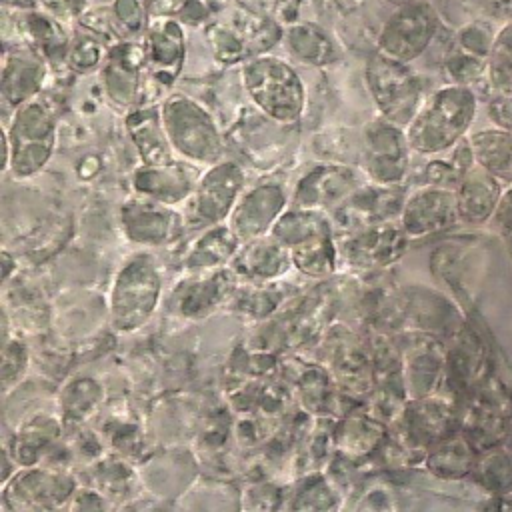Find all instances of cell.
<instances>
[{"label": "cell", "mask_w": 512, "mask_h": 512, "mask_svg": "<svg viewBox=\"0 0 512 512\" xmlns=\"http://www.w3.org/2000/svg\"><path fill=\"white\" fill-rule=\"evenodd\" d=\"M476 110L478 98L472 86L448 82L428 92L420 110L406 126L412 152L422 156L448 152L468 136Z\"/></svg>", "instance_id": "1"}, {"label": "cell", "mask_w": 512, "mask_h": 512, "mask_svg": "<svg viewBox=\"0 0 512 512\" xmlns=\"http://www.w3.org/2000/svg\"><path fill=\"white\" fill-rule=\"evenodd\" d=\"M4 174L30 178L52 158L56 146V118L48 104L38 96L14 108L10 124L2 130Z\"/></svg>", "instance_id": "2"}, {"label": "cell", "mask_w": 512, "mask_h": 512, "mask_svg": "<svg viewBox=\"0 0 512 512\" xmlns=\"http://www.w3.org/2000/svg\"><path fill=\"white\" fill-rule=\"evenodd\" d=\"M242 64V84L256 108L276 124L298 122L306 104V88L294 66L268 52Z\"/></svg>", "instance_id": "3"}, {"label": "cell", "mask_w": 512, "mask_h": 512, "mask_svg": "<svg viewBox=\"0 0 512 512\" xmlns=\"http://www.w3.org/2000/svg\"><path fill=\"white\" fill-rule=\"evenodd\" d=\"M160 116L168 142L178 158L198 166H210L222 160V132L200 102L174 92L162 100Z\"/></svg>", "instance_id": "4"}, {"label": "cell", "mask_w": 512, "mask_h": 512, "mask_svg": "<svg viewBox=\"0 0 512 512\" xmlns=\"http://www.w3.org/2000/svg\"><path fill=\"white\" fill-rule=\"evenodd\" d=\"M162 296V274L148 252L132 254L116 272L110 288V322L118 332L142 328L158 308Z\"/></svg>", "instance_id": "5"}, {"label": "cell", "mask_w": 512, "mask_h": 512, "mask_svg": "<svg viewBox=\"0 0 512 512\" xmlns=\"http://www.w3.org/2000/svg\"><path fill=\"white\" fill-rule=\"evenodd\" d=\"M364 78L380 116L402 128L412 122L428 96L424 80L410 64L392 60L376 50L366 62Z\"/></svg>", "instance_id": "6"}, {"label": "cell", "mask_w": 512, "mask_h": 512, "mask_svg": "<svg viewBox=\"0 0 512 512\" xmlns=\"http://www.w3.org/2000/svg\"><path fill=\"white\" fill-rule=\"evenodd\" d=\"M246 172L234 160L210 164L198 178L194 192L184 202L186 226L208 228L226 222L244 192Z\"/></svg>", "instance_id": "7"}, {"label": "cell", "mask_w": 512, "mask_h": 512, "mask_svg": "<svg viewBox=\"0 0 512 512\" xmlns=\"http://www.w3.org/2000/svg\"><path fill=\"white\" fill-rule=\"evenodd\" d=\"M440 32V16L428 0L394 8L382 24L376 52L410 64L420 58Z\"/></svg>", "instance_id": "8"}, {"label": "cell", "mask_w": 512, "mask_h": 512, "mask_svg": "<svg viewBox=\"0 0 512 512\" xmlns=\"http://www.w3.org/2000/svg\"><path fill=\"white\" fill-rule=\"evenodd\" d=\"M410 152L412 148L408 144L406 128L382 116L364 126L360 164L370 182L400 186L408 174Z\"/></svg>", "instance_id": "9"}, {"label": "cell", "mask_w": 512, "mask_h": 512, "mask_svg": "<svg viewBox=\"0 0 512 512\" xmlns=\"http://www.w3.org/2000/svg\"><path fill=\"white\" fill-rule=\"evenodd\" d=\"M76 488L72 476L60 470L40 464L22 466L10 480L2 482V510L36 512L68 508Z\"/></svg>", "instance_id": "10"}, {"label": "cell", "mask_w": 512, "mask_h": 512, "mask_svg": "<svg viewBox=\"0 0 512 512\" xmlns=\"http://www.w3.org/2000/svg\"><path fill=\"white\" fill-rule=\"evenodd\" d=\"M410 238L398 220H386L344 232L338 244V264L360 272L386 268L402 258Z\"/></svg>", "instance_id": "11"}, {"label": "cell", "mask_w": 512, "mask_h": 512, "mask_svg": "<svg viewBox=\"0 0 512 512\" xmlns=\"http://www.w3.org/2000/svg\"><path fill=\"white\" fill-rule=\"evenodd\" d=\"M398 222L410 240H422L452 228L460 222L456 190L436 184L416 188L406 194Z\"/></svg>", "instance_id": "12"}, {"label": "cell", "mask_w": 512, "mask_h": 512, "mask_svg": "<svg viewBox=\"0 0 512 512\" xmlns=\"http://www.w3.org/2000/svg\"><path fill=\"white\" fill-rule=\"evenodd\" d=\"M120 224L130 242L140 246H164L184 232L186 218L170 204L134 194L120 208Z\"/></svg>", "instance_id": "13"}, {"label": "cell", "mask_w": 512, "mask_h": 512, "mask_svg": "<svg viewBox=\"0 0 512 512\" xmlns=\"http://www.w3.org/2000/svg\"><path fill=\"white\" fill-rule=\"evenodd\" d=\"M238 278V272L230 264L212 270L188 272L172 292V308L182 318L202 320L234 296Z\"/></svg>", "instance_id": "14"}, {"label": "cell", "mask_w": 512, "mask_h": 512, "mask_svg": "<svg viewBox=\"0 0 512 512\" xmlns=\"http://www.w3.org/2000/svg\"><path fill=\"white\" fill-rule=\"evenodd\" d=\"M286 206H290V198L284 186L276 180H264L242 192L226 222L244 244L270 234Z\"/></svg>", "instance_id": "15"}, {"label": "cell", "mask_w": 512, "mask_h": 512, "mask_svg": "<svg viewBox=\"0 0 512 512\" xmlns=\"http://www.w3.org/2000/svg\"><path fill=\"white\" fill-rule=\"evenodd\" d=\"M406 194L400 186H384L376 182L360 184L346 200L332 210V222L336 230L352 232L356 228L398 220Z\"/></svg>", "instance_id": "16"}, {"label": "cell", "mask_w": 512, "mask_h": 512, "mask_svg": "<svg viewBox=\"0 0 512 512\" xmlns=\"http://www.w3.org/2000/svg\"><path fill=\"white\" fill-rule=\"evenodd\" d=\"M148 74L142 42L120 40L108 48L102 64V84L106 96L118 108H132L140 102Z\"/></svg>", "instance_id": "17"}, {"label": "cell", "mask_w": 512, "mask_h": 512, "mask_svg": "<svg viewBox=\"0 0 512 512\" xmlns=\"http://www.w3.org/2000/svg\"><path fill=\"white\" fill-rule=\"evenodd\" d=\"M362 174L346 164H318L296 182L290 206L332 212L362 184Z\"/></svg>", "instance_id": "18"}, {"label": "cell", "mask_w": 512, "mask_h": 512, "mask_svg": "<svg viewBox=\"0 0 512 512\" xmlns=\"http://www.w3.org/2000/svg\"><path fill=\"white\" fill-rule=\"evenodd\" d=\"M202 170L198 164L176 158L168 164H142L132 172L130 186L134 194L162 202L184 204L196 188Z\"/></svg>", "instance_id": "19"}, {"label": "cell", "mask_w": 512, "mask_h": 512, "mask_svg": "<svg viewBox=\"0 0 512 512\" xmlns=\"http://www.w3.org/2000/svg\"><path fill=\"white\" fill-rule=\"evenodd\" d=\"M148 74L162 86H170L182 70L186 38L182 22L172 16H152L142 34Z\"/></svg>", "instance_id": "20"}, {"label": "cell", "mask_w": 512, "mask_h": 512, "mask_svg": "<svg viewBox=\"0 0 512 512\" xmlns=\"http://www.w3.org/2000/svg\"><path fill=\"white\" fill-rule=\"evenodd\" d=\"M460 430L454 402L440 396L416 398L404 410V432L416 448H432Z\"/></svg>", "instance_id": "21"}, {"label": "cell", "mask_w": 512, "mask_h": 512, "mask_svg": "<svg viewBox=\"0 0 512 512\" xmlns=\"http://www.w3.org/2000/svg\"><path fill=\"white\" fill-rule=\"evenodd\" d=\"M48 60L28 44L4 48L2 58V98L8 106L20 104L38 96L48 76Z\"/></svg>", "instance_id": "22"}, {"label": "cell", "mask_w": 512, "mask_h": 512, "mask_svg": "<svg viewBox=\"0 0 512 512\" xmlns=\"http://www.w3.org/2000/svg\"><path fill=\"white\" fill-rule=\"evenodd\" d=\"M450 338L452 342L446 348L450 380L460 392L472 394L490 378L488 344L466 320Z\"/></svg>", "instance_id": "23"}, {"label": "cell", "mask_w": 512, "mask_h": 512, "mask_svg": "<svg viewBox=\"0 0 512 512\" xmlns=\"http://www.w3.org/2000/svg\"><path fill=\"white\" fill-rule=\"evenodd\" d=\"M6 12V10H4ZM8 14V12H6ZM16 44H28L36 48L50 64L62 60L66 64V54L70 46V36L64 22L44 8L38 10H12Z\"/></svg>", "instance_id": "24"}, {"label": "cell", "mask_w": 512, "mask_h": 512, "mask_svg": "<svg viewBox=\"0 0 512 512\" xmlns=\"http://www.w3.org/2000/svg\"><path fill=\"white\" fill-rule=\"evenodd\" d=\"M448 372L446 348L428 334L404 356V388L410 400L432 396Z\"/></svg>", "instance_id": "25"}, {"label": "cell", "mask_w": 512, "mask_h": 512, "mask_svg": "<svg viewBox=\"0 0 512 512\" xmlns=\"http://www.w3.org/2000/svg\"><path fill=\"white\" fill-rule=\"evenodd\" d=\"M500 184L502 182L496 176L474 164L454 188L460 222L478 226L492 220L502 196Z\"/></svg>", "instance_id": "26"}, {"label": "cell", "mask_w": 512, "mask_h": 512, "mask_svg": "<svg viewBox=\"0 0 512 512\" xmlns=\"http://www.w3.org/2000/svg\"><path fill=\"white\" fill-rule=\"evenodd\" d=\"M230 266L238 272V276L258 282L276 280L294 268L290 250L272 234L244 242Z\"/></svg>", "instance_id": "27"}, {"label": "cell", "mask_w": 512, "mask_h": 512, "mask_svg": "<svg viewBox=\"0 0 512 512\" xmlns=\"http://www.w3.org/2000/svg\"><path fill=\"white\" fill-rule=\"evenodd\" d=\"M126 130L142 164H168L178 158L164 132L160 106L144 104L130 110Z\"/></svg>", "instance_id": "28"}, {"label": "cell", "mask_w": 512, "mask_h": 512, "mask_svg": "<svg viewBox=\"0 0 512 512\" xmlns=\"http://www.w3.org/2000/svg\"><path fill=\"white\" fill-rule=\"evenodd\" d=\"M242 242L228 222L208 226L188 248L184 268L188 272L212 270L228 266L238 254Z\"/></svg>", "instance_id": "29"}, {"label": "cell", "mask_w": 512, "mask_h": 512, "mask_svg": "<svg viewBox=\"0 0 512 512\" xmlns=\"http://www.w3.org/2000/svg\"><path fill=\"white\" fill-rule=\"evenodd\" d=\"M286 50L302 64L328 66L340 58L334 38L314 22H294L284 32Z\"/></svg>", "instance_id": "30"}, {"label": "cell", "mask_w": 512, "mask_h": 512, "mask_svg": "<svg viewBox=\"0 0 512 512\" xmlns=\"http://www.w3.org/2000/svg\"><path fill=\"white\" fill-rule=\"evenodd\" d=\"M476 164L496 176L500 182L512 184V130L484 128L468 134Z\"/></svg>", "instance_id": "31"}, {"label": "cell", "mask_w": 512, "mask_h": 512, "mask_svg": "<svg viewBox=\"0 0 512 512\" xmlns=\"http://www.w3.org/2000/svg\"><path fill=\"white\" fill-rule=\"evenodd\" d=\"M270 234L276 240H280L286 248H292L316 236L336 234V228H334L332 216L326 210L288 206L272 226Z\"/></svg>", "instance_id": "32"}, {"label": "cell", "mask_w": 512, "mask_h": 512, "mask_svg": "<svg viewBox=\"0 0 512 512\" xmlns=\"http://www.w3.org/2000/svg\"><path fill=\"white\" fill-rule=\"evenodd\" d=\"M478 460V452L470 446V442L462 434H454L452 438L430 448L426 456V468L444 480H460L472 476Z\"/></svg>", "instance_id": "33"}, {"label": "cell", "mask_w": 512, "mask_h": 512, "mask_svg": "<svg viewBox=\"0 0 512 512\" xmlns=\"http://www.w3.org/2000/svg\"><path fill=\"white\" fill-rule=\"evenodd\" d=\"M60 434V424L54 418L36 416L26 426L14 434V454L12 460L18 466L40 464L44 454L56 444Z\"/></svg>", "instance_id": "34"}, {"label": "cell", "mask_w": 512, "mask_h": 512, "mask_svg": "<svg viewBox=\"0 0 512 512\" xmlns=\"http://www.w3.org/2000/svg\"><path fill=\"white\" fill-rule=\"evenodd\" d=\"M290 250L292 266L310 278H326L338 268L336 234H324L304 240Z\"/></svg>", "instance_id": "35"}, {"label": "cell", "mask_w": 512, "mask_h": 512, "mask_svg": "<svg viewBox=\"0 0 512 512\" xmlns=\"http://www.w3.org/2000/svg\"><path fill=\"white\" fill-rule=\"evenodd\" d=\"M472 476L496 498H504L512 492V456L504 446L480 452Z\"/></svg>", "instance_id": "36"}, {"label": "cell", "mask_w": 512, "mask_h": 512, "mask_svg": "<svg viewBox=\"0 0 512 512\" xmlns=\"http://www.w3.org/2000/svg\"><path fill=\"white\" fill-rule=\"evenodd\" d=\"M386 436V428L374 418H346L338 432L334 434V442L338 448L350 456H364L372 452Z\"/></svg>", "instance_id": "37"}, {"label": "cell", "mask_w": 512, "mask_h": 512, "mask_svg": "<svg viewBox=\"0 0 512 512\" xmlns=\"http://www.w3.org/2000/svg\"><path fill=\"white\" fill-rule=\"evenodd\" d=\"M486 82L494 92L512 88V20L504 22L494 34L488 54Z\"/></svg>", "instance_id": "38"}, {"label": "cell", "mask_w": 512, "mask_h": 512, "mask_svg": "<svg viewBox=\"0 0 512 512\" xmlns=\"http://www.w3.org/2000/svg\"><path fill=\"white\" fill-rule=\"evenodd\" d=\"M102 400V388L92 378H76L72 380L60 396L62 418L70 422H80L88 418Z\"/></svg>", "instance_id": "39"}, {"label": "cell", "mask_w": 512, "mask_h": 512, "mask_svg": "<svg viewBox=\"0 0 512 512\" xmlns=\"http://www.w3.org/2000/svg\"><path fill=\"white\" fill-rule=\"evenodd\" d=\"M204 32H206L208 48L220 64L230 66V64L250 60V54L246 52L244 44L238 40V36L222 18H214L212 22H208Z\"/></svg>", "instance_id": "40"}, {"label": "cell", "mask_w": 512, "mask_h": 512, "mask_svg": "<svg viewBox=\"0 0 512 512\" xmlns=\"http://www.w3.org/2000/svg\"><path fill=\"white\" fill-rule=\"evenodd\" d=\"M104 42L94 36L92 32L84 30L78 32L68 46V54H66V66L76 72V74H90L96 68H100L104 64L106 52L104 50Z\"/></svg>", "instance_id": "41"}, {"label": "cell", "mask_w": 512, "mask_h": 512, "mask_svg": "<svg viewBox=\"0 0 512 512\" xmlns=\"http://www.w3.org/2000/svg\"><path fill=\"white\" fill-rule=\"evenodd\" d=\"M486 68H488L486 58L466 52L456 44H452V48L446 52V58H444V76L448 78L450 84L472 86L480 78H486Z\"/></svg>", "instance_id": "42"}, {"label": "cell", "mask_w": 512, "mask_h": 512, "mask_svg": "<svg viewBox=\"0 0 512 512\" xmlns=\"http://www.w3.org/2000/svg\"><path fill=\"white\" fill-rule=\"evenodd\" d=\"M336 490L322 474L308 476L296 490L290 508L294 510H328L338 508Z\"/></svg>", "instance_id": "43"}, {"label": "cell", "mask_w": 512, "mask_h": 512, "mask_svg": "<svg viewBox=\"0 0 512 512\" xmlns=\"http://www.w3.org/2000/svg\"><path fill=\"white\" fill-rule=\"evenodd\" d=\"M110 10L126 40L130 36L144 34L150 20L146 0H112Z\"/></svg>", "instance_id": "44"}, {"label": "cell", "mask_w": 512, "mask_h": 512, "mask_svg": "<svg viewBox=\"0 0 512 512\" xmlns=\"http://www.w3.org/2000/svg\"><path fill=\"white\" fill-rule=\"evenodd\" d=\"M494 34L496 32H492V26L488 20L476 18L456 30L454 44L466 52H472V54L488 60V54H490V48L494 42Z\"/></svg>", "instance_id": "45"}, {"label": "cell", "mask_w": 512, "mask_h": 512, "mask_svg": "<svg viewBox=\"0 0 512 512\" xmlns=\"http://www.w3.org/2000/svg\"><path fill=\"white\" fill-rule=\"evenodd\" d=\"M28 366V350L20 340H8L4 338V348H2V382L4 390L14 386L26 372Z\"/></svg>", "instance_id": "46"}, {"label": "cell", "mask_w": 512, "mask_h": 512, "mask_svg": "<svg viewBox=\"0 0 512 512\" xmlns=\"http://www.w3.org/2000/svg\"><path fill=\"white\" fill-rule=\"evenodd\" d=\"M486 110H488V118L492 120L494 126L512 130V88L494 92Z\"/></svg>", "instance_id": "47"}, {"label": "cell", "mask_w": 512, "mask_h": 512, "mask_svg": "<svg viewBox=\"0 0 512 512\" xmlns=\"http://www.w3.org/2000/svg\"><path fill=\"white\" fill-rule=\"evenodd\" d=\"M40 6L64 22L80 18L86 10V0H40Z\"/></svg>", "instance_id": "48"}, {"label": "cell", "mask_w": 512, "mask_h": 512, "mask_svg": "<svg viewBox=\"0 0 512 512\" xmlns=\"http://www.w3.org/2000/svg\"><path fill=\"white\" fill-rule=\"evenodd\" d=\"M492 224L502 236H512V184L502 192Z\"/></svg>", "instance_id": "49"}, {"label": "cell", "mask_w": 512, "mask_h": 512, "mask_svg": "<svg viewBox=\"0 0 512 512\" xmlns=\"http://www.w3.org/2000/svg\"><path fill=\"white\" fill-rule=\"evenodd\" d=\"M108 506L110 504L106 502V498L90 488H76L72 494V500L68 504V508H80V510H84V508L96 510V508H108Z\"/></svg>", "instance_id": "50"}, {"label": "cell", "mask_w": 512, "mask_h": 512, "mask_svg": "<svg viewBox=\"0 0 512 512\" xmlns=\"http://www.w3.org/2000/svg\"><path fill=\"white\" fill-rule=\"evenodd\" d=\"M300 4H302V0H274L272 16H274L280 24H288V26H290V24L298 22Z\"/></svg>", "instance_id": "51"}, {"label": "cell", "mask_w": 512, "mask_h": 512, "mask_svg": "<svg viewBox=\"0 0 512 512\" xmlns=\"http://www.w3.org/2000/svg\"><path fill=\"white\" fill-rule=\"evenodd\" d=\"M482 10L494 20H512V0H482Z\"/></svg>", "instance_id": "52"}, {"label": "cell", "mask_w": 512, "mask_h": 512, "mask_svg": "<svg viewBox=\"0 0 512 512\" xmlns=\"http://www.w3.org/2000/svg\"><path fill=\"white\" fill-rule=\"evenodd\" d=\"M6 10H34L40 6V0H2Z\"/></svg>", "instance_id": "53"}, {"label": "cell", "mask_w": 512, "mask_h": 512, "mask_svg": "<svg viewBox=\"0 0 512 512\" xmlns=\"http://www.w3.org/2000/svg\"><path fill=\"white\" fill-rule=\"evenodd\" d=\"M442 270H452V264H448V262H442ZM452 274L456 276V272H448V274H444V276H446V280H448ZM452 286H454V290H456V286H458L460 294H466V288H464V274H462V272H458V278H456V282H454Z\"/></svg>", "instance_id": "54"}, {"label": "cell", "mask_w": 512, "mask_h": 512, "mask_svg": "<svg viewBox=\"0 0 512 512\" xmlns=\"http://www.w3.org/2000/svg\"><path fill=\"white\" fill-rule=\"evenodd\" d=\"M206 2H208V6L212 8V12H216V10L228 8V4H232L234 0H206Z\"/></svg>", "instance_id": "55"}, {"label": "cell", "mask_w": 512, "mask_h": 512, "mask_svg": "<svg viewBox=\"0 0 512 512\" xmlns=\"http://www.w3.org/2000/svg\"><path fill=\"white\" fill-rule=\"evenodd\" d=\"M382 2H386V4H390V6H394V8H398V6L412 4V2H420V0H382Z\"/></svg>", "instance_id": "56"}, {"label": "cell", "mask_w": 512, "mask_h": 512, "mask_svg": "<svg viewBox=\"0 0 512 512\" xmlns=\"http://www.w3.org/2000/svg\"><path fill=\"white\" fill-rule=\"evenodd\" d=\"M502 446L508 448V454L512 456V422H510V430H508V436H506V440H504Z\"/></svg>", "instance_id": "57"}]
</instances>
